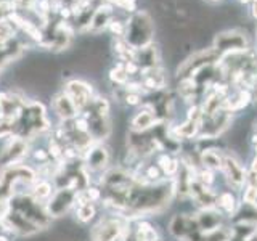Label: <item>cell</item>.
Returning <instances> with one entry per match:
<instances>
[{"instance_id":"1","label":"cell","mask_w":257,"mask_h":241,"mask_svg":"<svg viewBox=\"0 0 257 241\" xmlns=\"http://www.w3.org/2000/svg\"><path fill=\"white\" fill-rule=\"evenodd\" d=\"M50 129V120L47 117L45 106L40 101H28L24 104L20 117L13 124V135L32 140L39 134Z\"/></svg>"},{"instance_id":"2","label":"cell","mask_w":257,"mask_h":241,"mask_svg":"<svg viewBox=\"0 0 257 241\" xmlns=\"http://www.w3.org/2000/svg\"><path fill=\"white\" fill-rule=\"evenodd\" d=\"M155 36V23L147 12H135L125 21L124 40L134 50H142L153 44Z\"/></svg>"},{"instance_id":"3","label":"cell","mask_w":257,"mask_h":241,"mask_svg":"<svg viewBox=\"0 0 257 241\" xmlns=\"http://www.w3.org/2000/svg\"><path fill=\"white\" fill-rule=\"evenodd\" d=\"M8 209H13V211L23 214L32 223H36L40 230L47 228L52 223V217L48 215L45 204L34 199L31 195H23V193L13 195L8 199Z\"/></svg>"},{"instance_id":"4","label":"cell","mask_w":257,"mask_h":241,"mask_svg":"<svg viewBox=\"0 0 257 241\" xmlns=\"http://www.w3.org/2000/svg\"><path fill=\"white\" fill-rule=\"evenodd\" d=\"M127 223L124 215L112 214L100 219L90 231V241H119L125 235Z\"/></svg>"},{"instance_id":"5","label":"cell","mask_w":257,"mask_h":241,"mask_svg":"<svg viewBox=\"0 0 257 241\" xmlns=\"http://www.w3.org/2000/svg\"><path fill=\"white\" fill-rule=\"evenodd\" d=\"M220 53L214 50V48H206V50H199L196 53H193L191 56H188L185 60L179 69H177V74H179L180 79L185 77H193L199 72L201 69H204L207 66H212V64H217L220 61Z\"/></svg>"},{"instance_id":"6","label":"cell","mask_w":257,"mask_h":241,"mask_svg":"<svg viewBox=\"0 0 257 241\" xmlns=\"http://www.w3.org/2000/svg\"><path fill=\"white\" fill-rule=\"evenodd\" d=\"M212 48L219 52L220 55L246 52L247 50V37L244 32L236 31V29L223 31L214 37Z\"/></svg>"},{"instance_id":"7","label":"cell","mask_w":257,"mask_h":241,"mask_svg":"<svg viewBox=\"0 0 257 241\" xmlns=\"http://www.w3.org/2000/svg\"><path fill=\"white\" fill-rule=\"evenodd\" d=\"M29 140L21 139L18 135L8 137L7 143L0 148V166L10 167L15 164H21V161L28 156Z\"/></svg>"},{"instance_id":"8","label":"cell","mask_w":257,"mask_h":241,"mask_svg":"<svg viewBox=\"0 0 257 241\" xmlns=\"http://www.w3.org/2000/svg\"><path fill=\"white\" fill-rule=\"evenodd\" d=\"M79 193L71 188H56L50 199L45 203V209L52 219H58L66 214L72 206H76Z\"/></svg>"},{"instance_id":"9","label":"cell","mask_w":257,"mask_h":241,"mask_svg":"<svg viewBox=\"0 0 257 241\" xmlns=\"http://www.w3.org/2000/svg\"><path fill=\"white\" fill-rule=\"evenodd\" d=\"M0 227L5 231L16 233V235H21V236H31V235H36L37 231H40V228L36 223H32L23 214L13 211V209H7V211L0 215Z\"/></svg>"},{"instance_id":"10","label":"cell","mask_w":257,"mask_h":241,"mask_svg":"<svg viewBox=\"0 0 257 241\" xmlns=\"http://www.w3.org/2000/svg\"><path fill=\"white\" fill-rule=\"evenodd\" d=\"M80 116L85 119L87 123V132L92 137V140L100 143L103 140H106L111 135V123L108 119V114H100L92 109H82L79 112Z\"/></svg>"},{"instance_id":"11","label":"cell","mask_w":257,"mask_h":241,"mask_svg":"<svg viewBox=\"0 0 257 241\" xmlns=\"http://www.w3.org/2000/svg\"><path fill=\"white\" fill-rule=\"evenodd\" d=\"M64 93H66L69 98L72 100V103L76 104V108L79 109V112L85 109L90 101L93 100V87L90 84L84 82L80 79H71L64 85Z\"/></svg>"},{"instance_id":"12","label":"cell","mask_w":257,"mask_h":241,"mask_svg":"<svg viewBox=\"0 0 257 241\" xmlns=\"http://www.w3.org/2000/svg\"><path fill=\"white\" fill-rule=\"evenodd\" d=\"M26 103L28 101L24 100L23 96L16 93H12V92L0 93V120L15 124V120L20 117Z\"/></svg>"},{"instance_id":"13","label":"cell","mask_w":257,"mask_h":241,"mask_svg":"<svg viewBox=\"0 0 257 241\" xmlns=\"http://www.w3.org/2000/svg\"><path fill=\"white\" fill-rule=\"evenodd\" d=\"M82 163L87 171L101 172L109 164V151L106 147H103L101 143H93L92 147H88L82 155Z\"/></svg>"},{"instance_id":"14","label":"cell","mask_w":257,"mask_h":241,"mask_svg":"<svg viewBox=\"0 0 257 241\" xmlns=\"http://www.w3.org/2000/svg\"><path fill=\"white\" fill-rule=\"evenodd\" d=\"M231 123V114L228 111H225L223 108L220 111H217L215 114L207 117V123L204 126H201V135L199 140L203 139H215L217 135L222 134Z\"/></svg>"},{"instance_id":"15","label":"cell","mask_w":257,"mask_h":241,"mask_svg":"<svg viewBox=\"0 0 257 241\" xmlns=\"http://www.w3.org/2000/svg\"><path fill=\"white\" fill-rule=\"evenodd\" d=\"M222 171L227 177V182L230 187L239 190L246 182V172L243 166L239 164V161L235 156H223V163H222Z\"/></svg>"},{"instance_id":"16","label":"cell","mask_w":257,"mask_h":241,"mask_svg":"<svg viewBox=\"0 0 257 241\" xmlns=\"http://www.w3.org/2000/svg\"><path fill=\"white\" fill-rule=\"evenodd\" d=\"M112 10H114V7L111 4H108V2L100 4L95 8L92 20L87 26V31L92 32V34H98V32L108 29L109 23L112 21Z\"/></svg>"},{"instance_id":"17","label":"cell","mask_w":257,"mask_h":241,"mask_svg":"<svg viewBox=\"0 0 257 241\" xmlns=\"http://www.w3.org/2000/svg\"><path fill=\"white\" fill-rule=\"evenodd\" d=\"M52 106H53L55 114L58 116L63 123L64 120H71V119L79 116V109L76 108V104L72 103V100L64 92H60L53 96Z\"/></svg>"},{"instance_id":"18","label":"cell","mask_w":257,"mask_h":241,"mask_svg":"<svg viewBox=\"0 0 257 241\" xmlns=\"http://www.w3.org/2000/svg\"><path fill=\"white\" fill-rule=\"evenodd\" d=\"M190 195L199 206H203L204 209H212L217 204L215 193L209 187H206L204 183H201L199 180H196V179L193 180L191 185H190Z\"/></svg>"},{"instance_id":"19","label":"cell","mask_w":257,"mask_h":241,"mask_svg":"<svg viewBox=\"0 0 257 241\" xmlns=\"http://www.w3.org/2000/svg\"><path fill=\"white\" fill-rule=\"evenodd\" d=\"M158 124V117L150 106L139 111L132 119V131L134 132H147L151 131Z\"/></svg>"},{"instance_id":"20","label":"cell","mask_w":257,"mask_h":241,"mask_svg":"<svg viewBox=\"0 0 257 241\" xmlns=\"http://www.w3.org/2000/svg\"><path fill=\"white\" fill-rule=\"evenodd\" d=\"M198 225L201 231L207 235V233H212L215 230L220 228V222H222V214L212 211V209H203L198 215Z\"/></svg>"},{"instance_id":"21","label":"cell","mask_w":257,"mask_h":241,"mask_svg":"<svg viewBox=\"0 0 257 241\" xmlns=\"http://www.w3.org/2000/svg\"><path fill=\"white\" fill-rule=\"evenodd\" d=\"M142 76H143L142 85L145 88H150V90H161L166 85V76L161 68L142 71Z\"/></svg>"},{"instance_id":"22","label":"cell","mask_w":257,"mask_h":241,"mask_svg":"<svg viewBox=\"0 0 257 241\" xmlns=\"http://www.w3.org/2000/svg\"><path fill=\"white\" fill-rule=\"evenodd\" d=\"M96 215V207L92 201L85 199L82 195L79 193V198H77V203H76V217L79 222L82 223H88L90 220L95 219Z\"/></svg>"},{"instance_id":"23","label":"cell","mask_w":257,"mask_h":241,"mask_svg":"<svg viewBox=\"0 0 257 241\" xmlns=\"http://www.w3.org/2000/svg\"><path fill=\"white\" fill-rule=\"evenodd\" d=\"M53 195V188H52V183L47 182V180H42V182H37L34 187H32V191H31V196L40 201V203H47L50 196Z\"/></svg>"},{"instance_id":"24","label":"cell","mask_w":257,"mask_h":241,"mask_svg":"<svg viewBox=\"0 0 257 241\" xmlns=\"http://www.w3.org/2000/svg\"><path fill=\"white\" fill-rule=\"evenodd\" d=\"M201 163L206 169H222L223 158L217 153V150H203L201 151Z\"/></svg>"},{"instance_id":"25","label":"cell","mask_w":257,"mask_h":241,"mask_svg":"<svg viewBox=\"0 0 257 241\" xmlns=\"http://www.w3.org/2000/svg\"><path fill=\"white\" fill-rule=\"evenodd\" d=\"M109 79L117 85H125L128 80H131V76H128V72L125 71L124 63L116 64V66L109 71Z\"/></svg>"},{"instance_id":"26","label":"cell","mask_w":257,"mask_h":241,"mask_svg":"<svg viewBox=\"0 0 257 241\" xmlns=\"http://www.w3.org/2000/svg\"><path fill=\"white\" fill-rule=\"evenodd\" d=\"M217 204H219L222 209H225L227 212H233L235 211V206H236V199L231 193H222V195L217 198Z\"/></svg>"},{"instance_id":"27","label":"cell","mask_w":257,"mask_h":241,"mask_svg":"<svg viewBox=\"0 0 257 241\" xmlns=\"http://www.w3.org/2000/svg\"><path fill=\"white\" fill-rule=\"evenodd\" d=\"M244 203L246 204H254L257 203V187L255 185H249L244 191Z\"/></svg>"},{"instance_id":"28","label":"cell","mask_w":257,"mask_h":241,"mask_svg":"<svg viewBox=\"0 0 257 241\" xmlns=\"http://www.w3.org/2000/svg\"><path fill=\"white\" fill-rule=\"evenodd\" d=\"M12 135H13V124L0 120V139H7V137Z\"/></svg>"},{"instance_id":"29","label":"cell","mask_w":257,"mask_h":241,"mask_svg":"<svg viewBox=\"0 0 257 241\" xmlns=\"http://www.w3.org/2000/svg\"><path fill=\"white\" fill-rule=\"evenodd\" d=\"M198 177H199V179H196V180H199L201 183H204L206 187H207L209 183H212V182H214L212 172L209 171V169H204V171H201V172L198 174Z\"/></svg>"},{"instance_id":"30","label":"cell","mask_w":257,"mask_h":241,"mask_svg":"<svg viewBox=\"0 0 257 241\" xmlns=\"http://www.w3.org/2000/svg\"><path fill=\"white\" fill-rule=\"evenodd\" d=\"M249 93H251V100L257 103V79L254 80V84L251 85V90H249Z\"/></svg>"},{"instance_id":"31","label":"cell","mask_w":257,"mask_h":241,"mask_svg":"<svg viewBox=\"0 0 257 241\" xmlns=\"http://www.w3.org/2000/svg\"><path fill=\"white\" fill-rule=\"evenodd\" d=\"M251 2V15H252V18L257 20V0H249Z\"/></svg>"},{"instance_id":"32","label":"cell","mask_w":257,"mask_h":241,"mask_svg":"<svg viewBox=\"0 0 257 241\" xmlns=\"http://www.w3.org/2000/svg\"><path fill=\"white\" fill-rule=\"evenodd\" d=\"M251 172H252L254 175H257V156L254 158L252 164H251Z\"/></svg>"},{"instance_id":"33","label":"cell","mask_w":257,"mask_h":241,"mask_svg":"<svg viewBox=\"0 0 257 241\" xmlns=\"http://www.w3.org/2000/svg\"><path fill=\"white\" fill-rule=\"evenodd\" d=\"M246 241H257V230H255V231L252 233V235H251V236H249V238H247Z\"/></svg>"},{"instance_id":"34","label":"cell","mask_w":257,"mask_h":241,"mask_svg":"<svg viewBox=\"0 0 257 241\" xmlns=\"http://www.w3.org/2000/svg\"><path fill=\"white\" fill-rule=\"evenodd\" d=\"M0 241H10V238H8L5 233H0Z\"/></svg>"},{"instance_id":"35","label":"cell","mask_w":257,"mask_h":241,"mask_svg":"<svg viewBox=\"0 0 257 241\" xmlns=\"http://www.w3.org/2000/svg\"><path fill=\"white\" fill-rule=\"evenodd\" d=\"M0 76H2V66H0Z\"/></svg>"},{"instance_id":"36","label":"cell","mask_w":257,"mask_h":241,"mask_svg":"<svg viewBox=\"0 0 257 241\" xmlns=\"http://www.w3.org/2000/svg\"><path fill=\"white\" fill-rule=\"evenodd\" d=\"M239 2H249V0H239Z\"/></svg>"},{"instance_id":"37","label":"cell","mask_w":257,"mask_h":241,"mask_svg":"<svg viewBox=\"0 0 257 241\" xmlns=\"http://www.w3.org/2000/svg\"><path fill=\"white\" fill-rule=\"evenodd\" d=\"M211 2H219V0H211Z\"/></svg>"},{"instance_id":"38","label":"cell","mask_w":257,"mask_h":241,"mask_svg":"<svg viewBox=\"0 0 257 241\" xmlns=\"http://www.w3.org/2000/svg\"><path fill=\"white\" fill-rule=\"evenodd\" d=\"M255 129H257V123H255Z\"/></svg>"},{"instance_id":"39","label":"cell","mask_w":257,"mask_h":241,"mask_svg":"<svg viewBox=\"0 0 257 241\" xmlns=\"http://www.w3.org/2000/svg\"><path fill=\"white\" fill-rule=\"evenodd\" d=\"M255 153H257V147H255Z\"/></svg>"},{"instance_id":"40","label":"cell","mask_w":257,"mask_h":241,"mask_svg":"<svg viewBox=\"0 0 257 241\" xmlns=\"http://www.w3.org/2000/svg\"><path fill=\"white\" fill-rule=\"evenodd\" d=\"M255 34H257V31H255Z\"/></svg>"}]
</instances>
